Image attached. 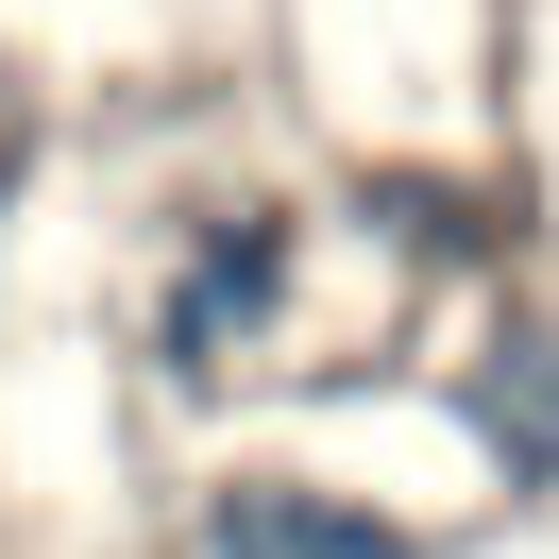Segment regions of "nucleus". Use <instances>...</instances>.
Listing matches in <instances>:
<instances>
[{"label": "nucleus", "instance_id": "obj_1", "mask_svg": "<svg viewBox=\"0 0 559 559\" xmlns=\"http://www.w3.org/2000/svg\"><path fill=\"white\" fill-rule=\"evenodd\" d=\"M288 306V221L272 204H221L204 238H187V272H170V306H153V356L170 373H238V340Z\"/></svg>", "mask_w": 559, "mask_h": 559}, {"label": "nucleus", "instance_id": "obj_2", "mask_svg": "<svg viewBox=\"0 0 559 559\" xmlns=\"http://www.w3.org/2000/svg\"><path fill=\"white\" fill-rule=\"evenodd\" d=\"M204 559H407V525L322 491V475H221L204 491Z\"/></svg>", "mask_w": 559, "mask_h": 559}, {"label": "nucleus", "instance_id": "obj_3", "mask_svg": "<svg viewBox=\"0 0 559 559\" xmlns=\"http://www.w3.org/2000/svg\"><path fill=\"white\" fill-rule=\"evenodd\" d=\"M475 441L509 491H559V322H491L475 340Z\"/></svg>", "mask_w": 559, "mask_h": 559}, {"label": "nucleus", "instance_id": "obj_4", "mask_svg": "<svg viewBox=\"0 0 559 559\" xmlns=\"http://www.w3.org/2000/svg\"><path fill=\"white\" fill-rule=\"evenodd\" d=\"M373 221L407 254H475V204H457V187H373Z\"/></svg>", "mask_w": 559, "mask_h": 559}, {"label": "nucleus", "instance_id": "obj_5", "mask_svg": "<svg viewBox=\"0 0 559 559\" xmlns=\"http://www.w3.org/2000/svg\"><path fill=\"white\" fill-rule=\"evenodd\" d=\"M0 204H17V170H0Z\"/></svg>", "mask_w": 559, "mask_h": 559}]
</instances>
